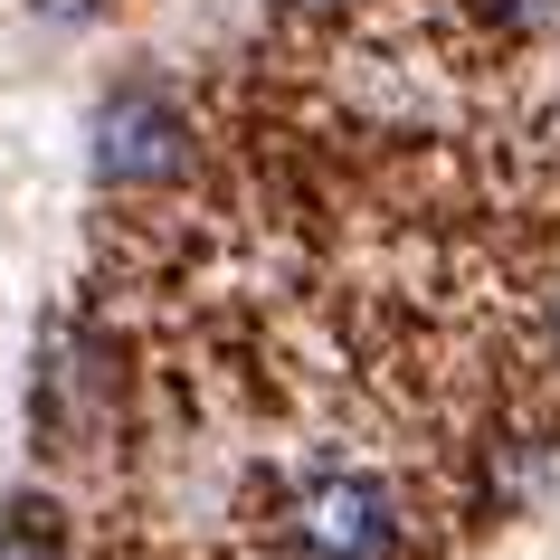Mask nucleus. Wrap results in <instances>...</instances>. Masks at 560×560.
Returning a JSON list of instances; mask_svg holds the SVG:
<instances>
[{
    "label": "nucleus",
    "instance_id": "f257e3e1",
    "mask_svg": "<svg viewBox=\"0 0 560 560\" xmlns=\"http://www.w3.org/2000/svg\"><path fill=\"white\" fill-rule=\"evenodd\" d=\"M180 162H190V124H180L172 95L115 86L105 105H95V180L152 190V180H180Z\"/></svg>",
    "mask_w": 560,
    "mask_h": 560
},
{
    "label": "nucleus",
    "instance_id": "f03ea898",
    "mask_svg": "<svg viewBox=\"0 0 560 560\" xmlns=\"http://www.w3.org/2000/svg\"><path fill=\"white\" fill-rule=\"evenodd\" d=\"M295 541L314 560H399V503L371 475H324L295 494Z\"/></svg>",
    "mask_w": 560,
    "mask_h": 560
},
{
    "label": "nucleus",
    "instance_id": "7ed1b4c3",
    "mask_svg": "<svg viewBox=\"0 0 560 560\" xmlns=\"http://www.w3.org/2000/svg\"><path fill=\"white\" fill-rule=\"evenodd\" d=\"M0 560H67V551H58V523H48V503H20V513L0 523Z\"/></svg>",
    "mask_w": 560,
    "mask_h": 560
},
{
    "label": "nucleus",
    "instance_id": "20e7f679",
    "mask_svg": "<svg viewBox=\"0 0 560 560\" xmlns=\"http://www.w3.org/2000/svg\"><path fill=\"white\" fill-rule=\"evenodd\" d=\"M485 20H503V30H551L560 20V0H475Z\"/></svg>",
    "mask_w": 560,
    "mask_h": 560
},
{
    "label": "nucleus",
    "instance_id": "39448f33",
    "mask_svg": "<svg viewBox=\"0 0 560 560\" xmlns=\"http://www.w3.org/2000/svg\"><path fill=\"white\" fill-rule=\"evenodd\" d=\"M30 10H48V20H86L95 0H30Z\"/></svg>",
    "mask_w": 560,
    "mask_h": 560
},
{
    "label": "nucleus",
    "instance_id": "423d86ee",
    "mask_svg": "<svg viewBox=\"0 0 560 560\" xmlns=\"http://www.w3.org/2000/svg\"><path fill=\"white\" fill-rule=\"evenodd\" d=\"M285 10H352V0H285Z\"/></svg>",
    "mask_w": 560,
    "mask_h": 560
},
{
    "label": "nucleus",
    "instance_id": "0eeeda50",
    "mask_svg": "<svg viewBox=\"0 0 560 560\" xmlns=\"http://www.w3.org/2000/svg\"><path fill=\"white\" fill-rule=\"evenodd\" d=\"M551 342H560V295H551Z\"/></svg>",
    "mask_w": 560,
    "mask_h": 560
}]
</instances>
